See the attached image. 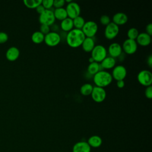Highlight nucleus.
I'll return each mask as SVG.
<instances>
[{
    "label": "nucleus",
    "instance_id": "f257e3e1",
    "mask_svg": "<svg viewBox=\"0 0 152 152\" xmlns=\"http://www.w3.org/2000/svg\"><path fill=\"white\" fill-rule=\"evenodd\" d=\"M86 36L81 31L76 28H73L66 34V41L69 46L72 48H77L81 46Z\"/></svg>",
    "mask_w": 152,
    "mask_h": 152
},
{
    "label": "nucleus",
    "instance_id": "f03ea898",
    "mask_svg": "<svg viewBox=\"0 0 152 152\" xmlns=\"http://www.w3.org/2000/svg\"><path fill=\"white\" fill-rule=\"evenodd\" d=\"M93 80L96 86L104 88L111 84L113 78L110 73L104 70H100L93 75Z\"/></svg>",
    "mask_w": 152,
    "mask_h": 152
},
{
    "label": "nucleus",
    "instance_id": "7ed1b4c3",
    "mask_svg": "<svg viewBox=\"0 0 152 152\" xmlns=\"http://www.w3.org/2000/svg\"><path fill=\"white\" fill-rule=\"evenodd\" d=\"M107 49L101 45H95L91 52V57L94 62L97 63H100L107 56Z\"/></svg>",
    "mask_w": 152,
    "mask_h": 152
},
{
    "label": "nucleus",
    "instance_id": "20e7f679",
    "mask_svg": "<svg viewBox=\"0 0 152 152\" xmlns=\"http://www.w3.org/2000/svg\"><path fill=\"white\" fill-rule=\"evenodd\" d=\"M98 30L97 24L93 21H86L81 31L86 37L93 38L97 33Z\"/></svg>",
    "mask_w": 152,
    "mask_h": 152
},
{
    "label": "nucleus",
    "instance_id": "39448f33",
    "mask_svg": "<svg viewBox=\"0 0 152 152\" xmlns=\"http://www.w3.org/2000/svg\"><path fill=\"white\" fill-rule=\"evenodd\" d=\"M137 80L141 85L146 87L150 86L152 84V74L147 69L141 70L137 75Z\"/></svg>",
    "mask_w": 152,
    "mask_h": 152
},
{
    "label": "nucleus",
    "instance_id": "423d86ee",
    "mask_svg": "<svg viewBox=\"0 0 152 152\" xmlns=\"http://www.w3.org/2000/svg\"><path fill=\"white\" fill-rule=\"evenodd\" d=\"M39 21L41 24L50 26L55 21L53 11L52 10H46L39 17Z\"/></svg>",
    "mask_w": 152,
    "mask_h": 152
},
{
    "label": "nucleus",
    "instance_id": "0eeeda50",
    "mask_svg": "<svg viewBox=\"0 0 152 152\" xmlns=\"http://www.w3.org/2000/svg\"><path fill=\"white\" fill-rule=\"evenodd\" d=\"M61 40V36L55 31H50L49 33L45 36L44 42L48 46H56L59 44Z\"/></svg>",
    "mask_w": 152,
    "mask_h": 152
},
{
    "label": "nucleus",
    "instance_id": "6e6552de",
    "mask_svg": "<svg viewBox=\"0 0 152 152\" xmlns=\"http://www.w3.org/2000/svg\"><path fill=\"white\" fill-rule=\"evenodd\" d=\"M65 10L67 13L68 17L72 20L80 15L81 8L78 4L75 2L72 1L71 2L67 4Z\"/></svg>",
    "mask_w": 152,
    "mask_h": 152
},
{
    "label": "nucleus",
    "instance_id": "1a4fd4ad",
    "mask_svg": "<svg viewBox=\"0 0 152 152\" xmlns=\"http://www.w3.org/2000/svg\"><path fill=\"white\" fill-rule=\"evenodd\" d=\"M119 26L114 24L113 22H110L104 28V34L105 37L108 40L114 39L119 34Z\"/></svg>",
    "mask_w": 152,
    "mask_h": 152
},
{
    "label": "nucleus",
    "instance_id": "9d476101",
    "mask_svg": "<svg viewBox=\"0 0 152 152\" xmlns=\"http://www.w3.org/2000/svg\"><path fill=\"white\" fill-rule=\"evenodd\" d=\"M122 49L126 54L132 55L136 52L138 49V45L135 40L129 39H126L122 43Z\"/></svg>",
    "mask_w": 152,
    "mask_h": 152
},
{
    "label": "nucleus",
    "instance_id": "9b49d317",
    "mask_svg": "<svg viewBox=\"0 0 152 152\" xmlns=\"http://www.w3.org/2000/svg\"><path fill=\"white\" fill-rule=\"evenodd\" d=\"M91 96L94 102L96 103H102L106 97V92L104 88L95 86L93 87Z\"/></svg>",
    "mask_w": 152,
    "mask_h": 152
},
{
    "label": "nucleus",
    "instance_id": "f8f14e48",
    "mask_svg": "<svg viewBox=\"0 0 152 152\" xmlns=\"http://www.w3.org/2000/svg\"><path fill=\"white\" fill-rule=\"evenodd\" d=\"M127 74L126 68L124 65H118L115 66L112 72V78L116 81L119 80H124Z\"/></svg>",
    "mask_w": 152,
    "mask_h": 152
},
{
    "label": "nucleus",
    "instance_id": "ddd939ff",
    "mask_svg": "<svg viewBox=\"0 0 152 152\" xmlns=\"http://www.w3.org/2000/svg\"><path fill=\"white\" fill-rule=\"evenodd\" d=\"M107 52H108L109 56L115 59L121 55L122 53V46L117 42L112 43L109 46Z\"/></svg>",
    "mask_w": 152,
    "mask_h": 152
},
{
    "label": "nucleus",
    "instance_id": "4468645a",
    "mask_svg": "<svg viewBox=\"0 0 152 152\" xmlns=\"http://www.w3.org/2000/svg\"><path fill=\"white\" fill-rule=\"evenodd\" d=\"M128 20L127 15L122 12L115 14L112 17V22L118 26L125 24Z\"/></svg>",
    "mask_w": 152,
    "mask_h": 152
},
{
    "label": "nucleus",
    "instance_id": "2eb2a0df",
    "mask_svg": "<svg viewBox=\"0 0 152 152\" xmlns=\"http://www.w3.org/2000/svg\"><path fill=\"white\" fill-rule=\"evenodd\" d=\"M135 41L137 45H139L141 46H147L151 43V36L148 35L145 32L140 33H139Z\"/></svg>",
    "mask_w": 152,
    "mask_h": 152
},
{
    "label": "nucleus",
    "instance_id": "dca6fc26",
    "mask_svg": "<svg viewBox=\"0 0 152 152\" xmlns=\"http://www.w3.org/2000/svg\"><path fill=\"white\" fill-rule=\"evenodd\" d=\"M20 56V50L15 46L9 48L5 53V57L7 60L11 62L16 61Z\"/></svg>",
    "mask_w": 152,
    "mask_h": 152
},
{
    "label": "nucleus",
    "instance_id": "f3484780",
    "mask_svg": "<svg viewBox=\"0 0 152 152\" xmlns=\"http://www.w3.org/2000/svg\"><path fill=\"white\" fill-rule=\"evenodd\" d=\"M91 147L86 141L76 142L72 147V152H90Z\"/></svg>",
    "mask_w": 152,
    "mask_h": 152
},
{
    "label": "nucleus",
    "instance_id": "a211bd4d",
    "mask_svg": "<svg viewBox=\"0 0 152 152\" xmlns=\"http://www.w3.org/2000/svg\"><path fill=\"white\" fill-rule=\"evenodd\" d=\"M116 65V59L110 56H106L100 63L101 68L104 69H110L113 68Z\"/></svg>",
    "mask_w": 152,
    "mask_h": 152
},
{
    "label": "nucleus",
    "instance_id": "6ab92c4d",
    "mask_svg": "<svg viewBox=\"0 0 152 152\" xmlns=\"http://www.w3.org/2000/svg\"><path fill=\"white\" fill-rule=\"evenodd\" d=\"M95 46V42L93 38L86 37L82 43L81 47L86 52H91Z\"/></svg>",
    "mask_w": 152,
    "mask_h": 152
},
{
    "label": "nucleus",
    "instance_id": "aec40b11",
    "mask_svg": "<svg viewBox=\"0 0 152 152\" xmlns=\"http://www.w3.org/2000/svg\"><path fill=\"white\" fill-rule=\"evenodd\" d=\"M61 29L65 32H69L74 28L73 21L72 19L67 17L61 22Z\"/></svg>",
    "mask_w": 152,
    "mask_h": 152
},
{
    "label": "nucleus",
    "instance_id": "412c9836",
    "mask_svg": "<svg viewBox=\"0 0 152 152\" xmlns=\"http://www.w3.org/2000/svg\"><path fill=\"white\" fill-rule=\"evenodd\" d=\"M87 143L90 147L97 148L102 145V139L98 135H92L88 139Z\"/></svg>",
    "mask_w": 152,
    "mask_h": 152
},
{
    "label": "nucleus",
    "instance_id": "4be33fe9",
    "mask_svg": "<svg viewBox=\"0 0 152 152\" xmlns=\"http://www.w3.org/2000/svg\"><path fill=\"white\" fill-rule=\"evenodd\" d=\"M53 11L55 20H58L61 21L68 17L66 10L64 8H56Z\"/></svg>",
    "mask_w": 152,
    "mask_h": 152
},
{
    "label": "nucleus",
    "instance_id": "5701e85b",
    "mask_svg": "<svg viewBox=\"0 0 152 152\" xmlns=\"http://www.w3.org/2000/svg\"><path fill=\"white\" fill-rule=\"evenodd\" d=\"M31 41L35 44H40L44 42L45 35L40 31H34L31 36Z\"/></svg>",
    "mask_w": 152,
    "mask_h": 152
},
{
    "label": "nucleus",
    "instance_id": "b1692460",
    "mask_svg": "<svg viewBox=\"0 0 152 152\" xmlns=\"http://www.w3.org/2000/svg\"><path fill=\"white\" fill-rule=\"evenodd\" d=\"M100 64L93 62L91 63H90L87 67V72L89 74L91 75H95L96 73H97L99 71H100Z\"/></svg>",
    "mask_w": 152,
    "mask_h": 152
},
{
    "label": "nucleus",
    "instance_id": "393cba45",
    "mask_svg": "<svg viewBox=\"0 0 152 152\" xmlns=\"http://www.w3.org/2000/svg\"><path fill=\"white\" fill-rule=\"evenodd\" d=\"M93 86L90 83H85L81 86L80 88V93L84 96H88L91 95Z\"/></svg>",
    "mask_w": 152,
    "mask_h": 152
},
{
    "label": "nucleus",
    "instance_id": "a878e982",
    "mask_svg": "<svg viewBox=\"0 0 152 152\" xmlns=\"http://www.w3.org/2000/svg\"><path fill=\"white\" fill-rule=\"evenodd\" d=\"M42 0H24V5L30 9H36L39 5L42 4Z\"/></svg>",
    "mask_w": 152,
    "mask_h": 152
},
{
    "label": "nucleus",
    "instance_id": "bb28decb",
    "mask_svg": "<svg viewBox=\"0 0 152 152\" xmlns=\"http://www.w3.org/2000/svg\"><path fill=\"white\" fill-rule=\"evenodd\" d=\"M72 21H73L74 27L75 28L78 29V30H81L86 23L84 18L80 15L74 18L72 20Z\"/></svg>",
    "mask_w": 152,
    "mask_h": 152
},
{
    "label": "nucleus",
    "instance_id": "cd10ccee",
    "mask_svg": "<svg viewBox=\"0 0 152 152\" xmlns=\"http://www.w3.org/2000/svg\"><path fill=\"white\" fill-rule=\"evenodd\" d=\"M139 31L137 28L135 27L130 28L128 31H127V37L128 39H131V40H136L137 37H138L139 34Z\"/></svg>",
    "mask_w": 152,
    "mask_h": 152
},
{
    "label": "nucleus",
    "instance_id": "c85d7f7f",
    "mask_svg": "<svg viewBox=\"0 0 152 152\" xmlns=\"http://www.w3.org/2000/svg\"><path fill=\"white\" fill-rule=\"evenodd\" d=\"M100 22L103 26H107L111 21L110 18L107 15H103L100 18Z\"/></svg>",
    "mask_w": 152,
    "mask_h": 152
},
{
    "label": "nucleus",
    "instance_id": "c756f323",
    "mask_svg": "<svg viewBox=\"0 0 152 152\" xmlns=\"http://www.w3.org/2000/svg\"><path fill=\"white\" fill-rule=\"evenodd\" d=\"M53 4V0H43L42 1V5L45 10H51Z\"/></svg>",
    "mask_w": 152,
    "mask_h": 152
},
{
    "label": "nucleus",
    "instance_id": "7c9ffc66",
    "mask_svg": "<svg viewBox=\"0 0 152 152\" xmlns=\"http://www.w3.org/2000/svg\"><path fill=\"white\" fill-rule=\"evenodd\" d=\"M65 4V0H53V7H54L55 9L60 8H63Z\"/></svg>",
    "mask_w": 152,
    "mask_h": 152
},
{
    "label": "nucleus",
    "instance_id": "2f4dec72",
    "mask_svg": "<svg viewBox=\"0 0 152 152\" xmlns=\"http://www.w3.org/2000/svg\"><path fill=\"white\" fill-rule=\"evenodd\" d=\"M8 40V36L7 33L3 31H0V44L6 43Z\"/></svg>",
    "mask_w": 152,
    "mask_h": 152
},
{
    "label": "nucleus",
    "instance_id": "473e14b6",
    "mask_svg": "<svg viewBox=\"0 0 152 152\" xmlns=\"http://www.w3.org/2000/svg\"><path fill=\"white\" fill-rule=\"evenodd\" d=\"M40 31L45 36L50 32V26L47 25L41 24L40 27Z\"/></svg>",
    "mask_w": 152,
    "mask_h": 152
},
{
    "label": "nucleus",
    "instance_id": "72a5a7b5",
    "mask_svg": "<svg viewBox=\"0 0 152 152\" xmlns=\"http://www.w3.org/2000/svg\"><path fill=\"white\" fill-rule=\"evenodd\" d=\"M144 94H145V96L146 97V98H147L148 99H151L152 98V87H151V86L146 87L145 91H144Z\"/></svg>",
    "mask_w": 152,
    "mask_h": 152
},
{
    "label": "nucleus",
    "instance_id": "f704fd0d",
    "mask_svg": "<svg viewBox=\"0 0 152 152\" xmlns=\"http://www.w3.org/2000/svg\"><path fill=\"white\" fill-rule=\"evenodd\" d=\"M145 33H147L148 35H152V24L149 23L145 27Z\"/></svg>",
    "mask_w": 152,
    "mask_h": 152
},
{
    "label": "nucleus",
    "instance_id": "c9c22d12",
    "mask_svg": "<svg viewBox=\"0 0 152 152\" xmlns=\"http://www.w3.org/2000/svg\"><path fill=\"white\" fill-rule=\"evenodd\" d=\"M46 10L45 9V8L42 6V5H39L36 8V12L40 15V14H42V12H43Z\"/></svg>",
    "mask_w": 152,
    "mask_h": 152
},
{
    "label": "nucleus",
    "instance_id": "e433bc0d",
    "mask_svg": "<svg viewBox=\"0 0 152 152\" xmlns=\"http://www.w3.org/2000/svg\"><path fill=\"white\" fill-rule=\"evenodd\" d=\"M116 86L119 88H122L125 86V82L124 80H119L116 81Z\"/></svg>",
    "mask_w": 152,
    "mask_h": 152
},
{
    "label": "nucleus",
    "instance_id": "4c0bfd02",
    "mask_svg": "<svg viewBox=\"0 0 152 152\" xmlns=\"http://www.w3.org/2000/svg\"><path fill=\"white\" fill-rule=\"evenodd\" d=\"M147 61V64L149 66V67L151 68V66H152V55H151L148 56Z\"/></svg>",
    "mask_w": 152,
    "mask_h": 152
},
{
    "label": "nucleus",
    "instance_id": "58836bf2",
    "mask_svg": "<svg viewBox=\"0 0 152 152\" xmlns=\"http://www.w3.org/2000/svg\"><path fill=\"white\" fill-rule=\"evenodd\" d=\"M88 61H89V62H90V63H91V62H94V60H93V59L91 57H90V58L88 59Z\"/></svg>",
    "mask_w": 152,
    "mask_h": 152
}]
</instances>
